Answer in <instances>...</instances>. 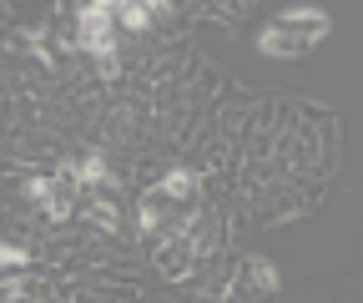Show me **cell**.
Segmentation results:
<instances>
[{
    "label": "cell",
    "instance_id": "6da1fadb",
    "mask_svg": "<svg viewBox=\"0 0 363 303\" xmlns=\"http://www.w3.org/2000/svg\"><path fill=\"white\" fill-rule=\"evenodd\" d=\"M192 202H197V172H167L157 187L142 192L136 233L142 238H172L177 228L192 223Z\"/></svg>",
    "mask_w": 363,
    "mask_h": 303
},
{
    "label": "cell",
    "instance_id": "7a4b0ae2",
    "mask_svg": "<svg viewBox=\"0 0 363 303\" xmlns=\"http://www.w3.org/2000/svg\"><path fill=\"white\" fill-rule=\"evenodd\" d=\"M323 35H328V16L313 11V6H298V11H283L272 26H262L257 46H262L267 56H303V51H313Z\"/></svg>",
    "mask_w": 363,
    "mask_h": 303
},
{
    "label": "cell",
    "instance_id": "3957f363",
    "mask_svg": "<svg viewBox=\"0 0 363 303\" xmlns=\"http://www.w3.org/2000/svg\"><path fill=\"white\" fill-rule=\"evenodd\" d=\"M30 202L45 212V218H71V212H76V202L86 197L81 192V182L71 177V167L66 172H56V177H30Z\"/></svg>",
    "mask_w": 363,
    "mask_h": 303
},
{
    "label": "cell",
    "instance_id": "277c9868",
    "mask_svg": "<svg viewBox=\"0 0 363 303\" xmlns=\"http://www.w3.org/2000/svg\"><path fill=\"white\" fill-rule=\"evenodd\" d=\"M111 31H116V6H81L76 35H81V46L96 51V61H106V66H111V51H116Z\"/></svg>",
    "mask_w": 363,
    "mask_h": 303
},
{
    "label": "cell",
    "instance_id": "5b68a950",
    "mask_svg": "<svg viewBox=\"0 0 363 303\" xmlns=\"http://www.w3.org/2000/svg\"><path fill=\"white\" fill-rule=\"evenodd\" d=\"M157 11H162V6H136V0H126V6H116V26H126V31H147V26L157 21Z\"/></svg>",
    "mask_w": 363,
    "mask_h": 303
},
{
    "label": "cell",
    "instance_id": "8992f818",
    "mask_svg": "<svg viewBox=\"0 0 363 303\" xmlns=\"http://www.w3.org/2000/svg\"><path fill=\"white\" fill-rule=\"evenodd\" d=\"M21 263H26V253L11 248V243H0V268H21Z\"/></svg>",
    "mask_w": 363,
    "mask_h": 303
}]
</instances>
